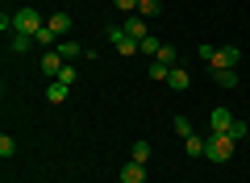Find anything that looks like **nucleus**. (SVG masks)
<instances>
[{
    "label": "nucleus",
    "mask_w": 250,
    "mask_h": 183,
    "mask_svg": "<svg viewBox=\"0 0 250 183\" xmlns=\"http://www.w3.org/2000/svg\"><path fill=\"white\" fill-rule=\"evenodd\" d=\"M238 62H242L238 46H221V50L213 54V62H208V71H229V67H238Z\"/></svg>",
    "instance_id": "3"
},
{
    "label": "nucleus",
    "mask_w": 250,
    "mask_h": 183,
    "mask_svg": "<svg viewBox=\"0 0 250 183\" xmlns=\"http://www.w3.org/2000/svg\"><path fill=\"white\" fill-rule=\"evenodd\" d=\"M213 79H217V87H238V71H213Z\"/></svg>",
    "instance_id": "15"
},
{
    "label": "nucleus",
    "mask_w": 250,
    "mask_h": 183,
    "mask_svg": "<svg viewBox=\"0 0 250 183\" xmlns=\"http://www.w3.org/2000/svg\"><path fill=\"white\" fill-rule=\"evenodd\" d=\"M67 92H71V87L62 83V79H50V83H46V100H50V104H62V100H67Z\"/></svg>",
    "instance_id": "11"
},
{
    "label": "nucleus",
    "mask_w": 250,
    "mask_h": 183,
    "mask_svg": "<svg viewBox=\"0 0 250 183\" xmlns=\"http://www.w3.org/2000/svg\"><path fill=\"white\" fill-rule=\"evenodd\" d=\"M0 154H4V158H13V154H17V142H13L9 133H4V138H0Z\"/></svg>",
    "instance_id": "20"
},
{
    "label": "nucleus",
    "mask_w": 250,
    "mask_h": 183,
    "mask_svg": "<svg viewBox=\"0 0 250 183\" xmlns=\"http://www.w3.org/2000/svg\"><path fill=\"white\" fill-rule=\"evenodd\" d=\"M175 133L179 138H192V121H188V117H175Z\"/></svg>",
    "instance_id": "22"
},
{
    "label": "nucleus",
    "mask_w": 250,
    "mask_h": 183,
    "mask_svg": "<svg viewBox=\"0 0 250 183\" xmlns=\"http://www.w3.org/2000/svg\"><path fill=\"white\" fill-rule=\"evenodd\" d=\"M138 13H142V17H159V13H163V0H138Z\"/></svg>",
    "instance_id": "16"
},
{
    "label": "nucleus",
    "mask_w": 250,
    "mask_h": 183,
    "mask_svg": "<svg viewBox=\"0 0 250 183\" xmlns=\"http://www.w3.org/2000/svg\"><path fill=\"white\" fill-rule=\"evenodd\" d=\"M121 183H146V163H134V158H129V163L121 166Z\"/></svg>",
    "instance_id": "6"
},
{
    "label": "nucleus",
    "mask_w": 250,
    "mask_h": 183,
    "mask_svg": "<svg viewBox=\"0 0 250 183\" xmlns=\"http://www.w3.org/2000/svg\"><path fill=\"white\" fill-rule=\"evenodd\" d=\"M42 25H46V21H42V13H38V9H29V4L13 13V34H29V38H38V29H42Z\"/></svg>",
    "instance_id": "2"
},
{
    "label": "nucleus",
    "mask_w": 250,
    "mask_h": 183,
    "mask_svg": "<svg viewBox=\"0 0 250 183\" xmlns=\"http://www.w3.org/2000/svg\"><path fill=\"white\" fill-rule=\"evenodd\" d=\"M54 50L62 54V62H75V59H80V54H83V50H80V46H75V42H59V46H54Z\"/></svg>",
    "instance_id": "14"
},
{
    "label": "nucleus",
    "mask_w": 250,
    "mask_h": 183,
    "mask_svg": "<svg viewBox=\"0 0 250 183\" xmlns=\"http://www.w3.org/2000/svg\"><path fill=\"white\" fill-rule=\"evenodd\" d=\"M46 25H50V29H54V34H59V38H62V34H71V29H75V21H71V13H62V9H59V13H54V17H50V21H46Z\"/></svg>",
    "instance_id": "9"
},
{
    "label": "nucleus",
    "mask_w": 250,
    "mask_h": 183,
    "mask_svg": "<svg viewBox=\"0 0 250 183\" xmlns=\"http://www.w3.org/2000/svg\"><path fill=\"white\" fill-rule=\"evenodd\" d=\"M246 133H250V125L233 117V125H229V138H233V142H246Z\"/></svg>",
    "instance_id": "19"
},
{
    "label": "nucleus",
    "mask_w": 250,
    "mask_h": 183,
    "mask_svg": "<svg viewBox=\"0 0 250 183\" xmlns=\"http://www.w3.org/2000/svg\"><path fill=\"white\" fill-rule=\"evenodd\" d=\"M167 75H171V67L154 59V62H150V79H154V83H167Z\"/></svg>",
    "instance_id": "18"
},
{
    "label": "nucleus",
    "mask_w": 250,
    "mask_h": 183,
    "mask_svg": "<svg viewBox=\"0 0 250 183\" xmlns=\"http://www.w3.org/2000/svg\"><path fill=\"white\" fill-rule=\"evenodd\" d=\"M196 54H200V59H205V62H213V54H217V46H208V42H205V46H200Z\"/></svg>",
    "instance_id": "25"
},
{
    "label": "nucleus",
    "mask_w": 250,
    "mask_h": 183,
    "mask_svg": "<svg viewBox=\"0 0 250 183\" xmlns=\"http://www.w3.org/2000/svg\"><path fill=\"white\" fill-rule=\"evenodd\" d=\"M121 29H125L129 38H138V42H142V38H146V17H142V13H129V17L121 21Z\"/></svg>",
    "instance_id": "5"
},
{
    "label": "nucleus",
    "mask_w": 250,
    "mask_h": 183,
    "mask_svg": "<svg viewBox=\"0 0 250 183\" xmlns=\"http://www.w3.org/2000/svg\"><path fill=\"white\" fill-rule=\"evenodd\" d=\"M205 146H208V138H196V133H192V138H184V150H188L192 158H200V154H205Z\"/></svg>",
    "instance_id": "12"
},
{
    "label": "nucleus",
    "mask_w": 250,
    "mask_h": 183,
    "mask_svg": "<svg viewBox=\"0 0 250 183\" xmlns=\"http://www.w3.org/2000/svg\"><path fill=\"white\" fill-rule=\"evenodd\" d=\"M229 125H233L229 108H213V113H208V133H229Z\"/></svg>",
    "instance_id": "4"
},
{
    "label": "nucleus",
    "mask_w": 250,
    "mask_h": 183,
    "mask_svg": "<svg viewBox=\"0 0 250 183\" xmlns=\"http://www.w3.org/2000/svg\"><path fill=\"white\" fill-rule=\"evenodd\" d=\"M62 67H67V62H62V54H59V50H42V71H46V75H50V79L59 75Z\"/></svg>",
    "instance_id": "8"
},
{
    "label": "nucleus",
    "mask_w": 250,
    "mask_h": 183,
    "mask_svg": "<svg viewBox=\"0 0 250 183\" xmlns=\"http://www.w3.org/2000/svg\"><path fill=\"white\" fill-rule=\"evenodd\" d=\"M233 146H238V142H233L229 133H208L205 154H208V163H229V158H233Z\"/></svg>",
    "instance_id": "1"
},
{
    "label": "nucleus",
    "mask_w": 250,
    "mask_h": 183,
    "mask_svg": "<svg viewBox=\"0 0 250 183\" xmlns=\"http://www.w3.org/2000/svg\"><path fill=\"white\" fill-rule=\"evenodd\" d=\"M54 79H62V83L71 87V83H75V62H67V67H62V71H59V75H54Z\"/></svg>",
    "instance_id": "21"
},
{
    "label": "nucleus",
    "mask_w": 250,
    "mask_h": 183,
    "mask_svg": "<svg viewBox=\"0 0 250 183\" xmlns=\"http://www.w3.org/2000/svg\"><path fill=\"white\" fill-rule=\"evenodd\" d=\"M129 158H134V163H146V158H150V142L138 138V142H134V150H129Z\"/></svg>",
    "instance_id": "17"
},
{
    "label": "nucleus",
    "mask_w": 250,
    "mask_h": 183,
    "mask_svg": "<svg viewBox=\"0 0 250 183\" xmlns=\"http://www.w3.org/2000/svg\"><path fill=\"white\" fill-rule=\"evenodd\" d=\"M138 54H142V59H159V54H163V42H159L154 34H146L142 42H138Z\"/></svg>",
    "instance_id": "10"
},
{
    "label": "nucleus",
    "mask_w": 250,
    "mask_h": 183,
    "mask_svg": "<svg viewBox=\"0 0 250 183\" xmlns=\"http://www.w3.org/2000/svg\"><path fill=\"white\" fill-rule=\"evenodd\" d=\"M159 62H167V67H175V46H163V54H159Z\"/></svg>",
    "instance_id": "23"
},
{
    "label": "nucleus",
    "mask_w": 250,
    "mask_h": 183,
    "mask_svg": "<svg viewBox=\"0 0 250 183\" xmlns=\"http://www.w3.org/2000/svg\"><path fill=\"white\" fill-rule=\"evenodd\" d=\"M113 4H117L121 13H138V0H113Z\"/></svg>",
    "instance_id": "24"
},
{
    "label": "nucleus",
    "mask_w": 250,
    "mask_h": 183,
    "mask_svg": "<svg viewBox=\"0 0 250 183\" xmlns=\"http://www.w3.org/2000/svg\"><path fill=\"white\" fill-rule=\"evenodd\" d=\"M29 46H38V42H34V38H29V34H13V42H9V50H13V54H25Z\"/></svg>",
    "instance_id": "13"
},
{
    "label": "nucleus",
    "mask_w": 250,
    "mask_h": 183,
    "mask_svg": "<svg viewBox=\"0 0 250 183\" xmlns=\"http://www.w3.org/2000/svg\"><path fill=\"white\" fill-rule=\"evenodd\" d=\"M167 87H171V92H188V87H192V75H188L184 67H171V75H167Z\"/></svg>",
    "instance_id": "7"
}]
</instances>
